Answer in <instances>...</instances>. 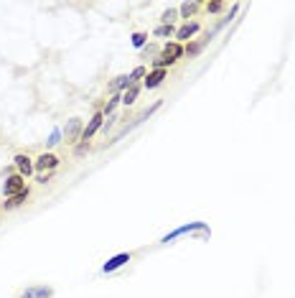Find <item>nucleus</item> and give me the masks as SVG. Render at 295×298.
Segmentation results:
<instances>
[{"mask_svg": "<svg viewBox=\"0 0 295 298\" xmlns=\"http://www.w3.org/2000/svg\"><path fill=\"white\" fill-rule=\"evenodd\" d=\"M28 186H26V179L20 176V174H15V176H8L5 181H3V197L5 199H13V197H18L20 191H26Z\"/></svg>", "mask_w": 295, "mask_h": 298, "instance_id": "nucleus-1", "label": "nucleus"}, {"mask_svg": "<svg viewBox=\"0 0 295 298\" xmlns=\"http://www.w3.org/2000/svg\"><path fill=\"white\" fill-rule=\"evenodd\" d=\"M188 232H209V227H206V222H188V224H183V227L173 229L171 235H165L160 242H163V245H168V242H173V240H176V237H181V235H188Z\"/></svg>", "mask_w": 295, "mask_h": 298, "instance_id": "nucleus-2", "label": "nucleus"}, {"mask_svg": "<svg viewBox=\"0 0 295 298\" xmlns=\"http://www.w3.org/2000/svg\"><path fill=\"white\" fill-rule=\"evenodd\" d=\"M81 133H84V122L79 117H72L64 127V138L67 143H74V140H81Z\"/></svg>", "mask_w": 295, "mask_h": 298, "instance_id": "nucleus-3", "label": "nucleus"}, {"mask_svg": "<svg viewBox=\"0 0 295 298\" xmlns=\"http://www.w3.org/2000/svg\"><path fill=\"white\" fill-rule=\"evenodd\" d=\"M183 54H186V49L178 44V41H171V44H165V46H163V54H160V56H163L168 64H171V67H173V64H176Z\"/></svg>", "mask_w": 295, "mask_h": 298, "instance_id": "nucleus-4", "label": "nucleus"}, {"mask_svg": "<svg viewBox=\"0 0 295 298\" xmlns=\"http://www.w3.org/2000/svg\"><path fill=\"white\" fill-rule=\"evenodd\" d=\"M13 163H15V168H18V174L23 176V179H28L36 168H33V161H31V156H26V153H18L15 158H13Z\"/></svg>", "mask_w": 295, "mask_h": 298, "instance_id": "nucleus-5", "label": "nucleus"}, {"mask_svg": "<svg viewBox=\"0 0 295 298\" xmlns=\"http://www.w3.org/2000/svg\"><path fill=\"white\" fill-rule=\"evenodd\" d=\"M56 166H59V158H56L54 153H41V156L33 161L36 171H54Z\"/></svg>", "mask_w": 295, "mask_h": 298, "instance_id": "nucleus-6", "label": "nucleus"}, {"mask_svg": "<svg viewBox=\"0 0 295 298\" xmlns=\"http://www.w3.org/2000/svg\"><path fill=\"white\" fill-rule=\"evenodd\" d=\"M133 260V255L130 252H120V255H115V258H110L107 263L102 265V273H112V270H120L125 263H130Z\"/></svg>", "mask_w": 295, "mask_h": 298, "instance_id": "nucleus-7", "label": "nucleus"}, {"mask_svg": "<svg viewBox=\"0 0 295 298\" xmlns=\"http://www.w3.org/2000/svg\"><path fill=\"white\" fill-rule=\"evenodd\" d=\"M168 77V72L165 69H153L150 74H145V82H143V87L145 90H155V87H160L163 84V79Z\"/></svg>", "mask_w": 295, "mask_h": 298, "instance_id": "nucleus-8", "label": "nucleus"}, {"mask_svg": "<svg viewBox=\"0 0 295 298\" xmlns=\"http://www.w3.org/2000/svg\"><path fill=\"white\" fill-rule=\"evenodd\" d=\"M102 120H104V115L102 112H97L92 120H89V125H84V133H81V143H89L92 140V135L102 127Z\"/></svg>", "mask_w": 295, "mask_h": 298, "instance_id": "nucleus-9", "label": "nucleus"}, {"mask_svg": "<svg viewBox=\"0 0 295 298\" xmlns=\"http://www.w3.org/2000/svg\"><path fill=\"white\" fill-rule=\"evenodd\" d=\"M54 296V288L51 286H31L23 291V296L20 298H51Z\"/></svg>", "mask_w": 295, "mask_h": 298, "instance_id": "nucleus-10", "label": "nucleus"}, {"mask_svg": "<svg viewBox=\"0 0 295 298\" xmlns=\"http://www.w3.org/2000/svg\"><path fill=\"white\" fill-rule=\"evenodd\" d=\"M196 31H199V23H183V26L176 31V38H178V44H181V41H188V38H191Z\"/></svg>", "mask_w": 295, "mask_h": 298, "instance_id": "nucleus-11", "label": "nucleus"}, {"mask_svg": "<svg viewBox=\"0 0 295 298\" xmlns=\"http://www.w3.org/2000/svg\"><path fill=\"white\" fill-rule=\"evenodd\" d=\"M138 95H140V84H130V87L122 92V104H135Z\"/></svg>", "mask_w": 295, "mask_h": 298, "instance_id": "nucleus-12", "label": "nucleus"}, {"mask_svg": "<svg viewBox=\"0 0 295 298\" xmlns=\"http://www.w3.org/2000/svg\"><path fill=\"white\" fill-rule=\"evenodd\" d=\"M31 197V191L26 189V191H20L18 197H13V199H8V201H3V209H13V206H18V204H23L26 199Z\"/></svg>", "mask_w": 295, "mask_h": 298, "instance_id": "nucleus-13", "label": "nucleus"}, {"mask_svg": "<svg viewBox=\"0 0 295 298\" xmlns=\"http://www.w3.org/2000/svg\"><path fill=\"white\" fill-rule=\"evenodd\" d=\"M196 10H199V3H183V5L178 8V15L188 20V18H191V15H194Z\"/></svg>", "mask_w": 295, "mask_h": 298, "instance_id": "nucleus-14", "label": "nucleus"}, {"mask_svg": "<svg viewBox=\"0 0 295 298\" xmlns=\"http://www.w3.org/2000/svg\"><path fill=\"white\" fill-rule=\"evenodd\" d=\"M120 102H122V95H115V97H110V99H107V104H104V110H102V115H112V110L117 107Z\"/></svg>", "mask_w": 295, "mask_h": 298, "instance_id": "nucleus-15", "label": "nucleus"}, {"mask_svg": "<svg viewBox=\"0 0 295 298\" xmlns=\"http://www.w3.org/2000/svg\"><path fill=\"white\" fill-rule=\"evenodd\" d=\"M130 84H133V82H130V74H128V77H117V82L112 84V90H117V92H120V90H128Z\"/></svg>", "mask_w": 295, "mask_h": 298, "instance_id": "nucleus-16", "label": "nucleus"}, {"mask_svg": "<svg viewBox=\"0 0 295 298\" xmlns=\"http://www.w3.org/2000/svg\"><path fill=\"white\" fill-rule=\"evenodd\" d=\"M160 18H163V26H171L173 20L178 18V10H165V13H163Z\"/></svg>", "mask_w": 295, "mask_h": 298, "instance_id": "nucleus-17", "label": "nucleus"}, {"mask_svg": "<svg viewBox=\"0 0 295 298\" xmlns=\"http://www.w3.org/2000/svg\"><path fill=\"white\" fill-rule=\"evenodd\" d=\"M145 74H148V72H145V67H135V69L130 72V82H133V84H138V79H143Z\"/></svg>", "mask_w": 295, "mask_h": 298, "instance_id": "nucleus-18", "label": "nucleus"}, {"mask_svg": "<svg viewBox=\"0 0 295 298\" xmlns=\"http://www.w3.org/2000/svg\"><path fill=\"white\" fill-rule=\"evenodd\" d=\"M145 41H148L145 33H133V46H135V49H143V46H145Z\"/></svg>", "mask_w": 295, "mask_h": 298, "instance_id": "nucleus-19", "label": "nucleus"}, {"mask_svg": "<svg viewBox=\"0 0 295 298\" xmlns=\"http://www.w3.org/2000/svg\"><path fill=\"white\" fill-rule=\"evenodd\" d=\"M153 33H155V36H176L173 26H158V28H155Z\"/></svg>", "mask_w": 295, "mask_h": 298, "instance_id": "nucleus-20", "label": "nucleus"}, {"mask_svg": "<svg viewBox=\"0 0 295 298\" xmlns=\"http://www.w3.org/2000/svg\"><path fill=\"white\" fill-rule=\"evenodd\" d=\"M61 135H64V133H61L59 127H56V130H54V133L49 135V140H46V143H49V145L54 148V145H59V143H61Z\"/></svg>", "mask_w": 295, "mask_h": 298, "instance_id": "nucleus-21", "label": "nucleus"}, {"mask_svg": "<svg viewBox=\"0 0 295 298\" xmlns=\"http://www.w3.org/2000/svg\"><path fill=\"white\" fill-rule=\"evenodd\" d=\"M201 46H204V41H196V44H188V46H186V54H188V56H194V54H199V51H201Z\"/></svg>", "mask_w": 295, "mask_h": 298, "instance_id": "nucleus-22", "label": "nucleus"}, {"mask_svg": "<svg viewBox=\"0 0 295 298\" xmlns=\"http://www.w3.org/2000/svg\"><path fill=\"white\" fill-rule=\"evenodd\" d=\"M221 8H224V3H206V10H209V13H219Z\"/></svg>", "mask_w": 295, "mask_h": 298, "instance_id": "nucleus-23", "label": "nucleus"}]
</instances>
